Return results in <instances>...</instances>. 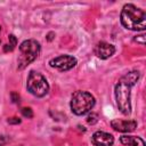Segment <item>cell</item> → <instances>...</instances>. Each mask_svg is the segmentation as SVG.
I'll return each mask as SVG.
<instances>
[{"instance_id":"obj_5","label":"cell","mask_w":146,"mask_h":146,"mask_svg":"<svg viewBox=\"0 0 146 146\" xmlns=\"http://www.w3.org/2000/svg\"><path fill=\"white\" fill-rule=\"evenodd\" d=\"M26 88L32 95H34L36 97H43L49 91L48 81L41 73L35 72V71L30 72V74L27 76Z\"/></svg>"},{"instance_id":"obj_8","label":"cell","mask_w":146,"mask_h":146,"mask_svg":"<svg viewBox=\"0 0 146 146\" xmlns=\"http://www.w3.org/2000/svg\"><path fill=\"white\" fill-rule=\"evenodd\" d=\"M91 141L95 146H113L114 137L105 131H96L91 137Z\"/></svg>"},{"instance_id":"obj_16","label":"cell","mask_w":146,"mask_h":146,"mask_svg":"<svg viewBox=\"0 0 146 146\" xmlns=\"http://www.w3.org/2000/svg\"><path fill=\"white\" fill-rule=\"evenodd\" d=\"M87 121H88V123H91V124L96 123V122H97V115H96V114H91V115H89L88 119H87Z\"/></svg>"},{"instance_id":"obj_4","label":"cell","mask_w":146,"mask_h":146,"mask_svg":"<svg viewBox=\"0 0 146 146\" xmlns=\"http://www.w3.org/2000/svg\"><path fill=\"white\" fill-rule=\"evenodd\" d=\"M70 106L75 115H84L95 106V97L88 91H75L71 98Z\"/></svg>"},{"instance_id":"obj_6","label":"cell","mask_w":146,"mask_h":146,"mask_svg":"<svg viewBox=\"0 0 146 146\" xmlns=\"http://www.w3.org/2000/svg\"><path fill=\"white\" fill-rule=\"evenodd\" d=\"M49 65L54 68H57L60 72H64V71H68L73 68L76 65V58L70 55H62V56L50 59Z\"/></svg>"},{"instance_id":"obj_1","label":"cell","mask_w":146,"mask_h":146,"mask_svg":"<svg viewBox=\"0 0 146 146\" xmlns=\"http://www.w3.org/2000/svg\"><path fill=\"white\" fill-rule=\"evenodd\" d=\"M138 79H139V72L131 71L124 74L115 86L114 94H115L116 105L120 112L124 115H128L131 112V103H130L131 88L136 84Z\"/></svg>"},{"instance_id":"obj_18","label":"cell","mask_w":146,"mask_h":146,"mask_svg":"<svg viewBox=\"0 0 146 146\" xmlns=\"http://www.w3.org/2000/svg\"><path fill=\"white\" fill-rule=\"evenodd\" d=\"M51 35H52V33H49V34H48V40H49V41L52 39V36H51Z\"/></svg>"},{"instance_id":"obj_2","label":"cell","mask_w":146,"mask_h":146,"mask_svg":"<svg viewBox=\"0 0 146 146\" xmlns=\"http://www.w3.org/2000/svg\"><path fill=\"white\" fill-rule=\"evenodd\" d=\"M121 24L123 27L131 31H144L146 29V14L143 9L132 3L123 6L120 15Z\"/></svg>"},{"instance_id":"obj_14","label":"cell","mask_w":146,"mask_h":146,"mask_svg":"<svg viewBox=\"0 0 146 146\" xmlns=\"http://www.w3.org/2000/svg\"><path fill=\"white\" fill-rule=\"evenodd\" d=\"M7 122H8L9 124H19V123L22 122V120H21L19 117L13 116V117H9V119L7 120Z\"/></svg>"},{"instance_id":"obj_12","label":"cell","mask_w":146,"mask_h":146,"mask_svg":"<svg viewBox=\"0 0 146 146\" xmlns=\"http://www.w3.org/2000/svg\"><path fill=\"white\" fill-rule=\"evenodd\" d=\"M133 41L137 42V43H140L141 46L145 44V34H140V35H137L133 38Z\"/></svg>"},{"instance_id":"obj_19","label":"cell","mask_w":146,"mask_h":146,"mask_svg":"<svg viewBox=\"0 0 146 146\" xmlns=\"http://www.w3.org/2000/svg\"><path fill=\"white\" fill-rule=\"evenodd\" d=\"M0 32H1V26H0Z\"/></svg>"},{"instance_id":"obj_20","label":"cell","mask_w":146,"mask_h":146,"mask_svg":"<svg viewBox=\"0 0 146 146\" xmlns=\"http://www.w3.org/2000/svg\"><path fill=\"white\" fill-rule=\"evenodd\" d=\"M0 42H1V40H0Z\"/></svg>"},{"instance_id":"obj_17","label":"cell","mask_w":146,"mask_h":146,"mask_svg":"<svg viewBox=\"0 0 146 146\" xmlns=\"http://www.w3.org/2000/svg\"><path fill=\"white\" fill-rule=\"evenodd\" d=\"M6 141H7V140H6V138H5L3 136H1V135H0V146H3V145L6 144Z\"/></svg>"},{"instance_id":"obj_13","label":"cell","mask_w":146,"mask_h":146,"mask_svg":"<svg viewBox=\"0 0 146 146\" xmlns=\"http://www.w3.org/2000/svg\"><path fill=\"white\" fill-rule=\"evenodd\" d=\"M10 98H11L13 103H15V104H18V103H19V99H21L19 95H18L17 92H15V91H13V92L10 94Z\"/></svg>"},{"instance_id":"obj_11","label":"cell","mask_w":146,"mask_h":146,"mask_svg":"<svg viewBox=\"0 0 146 146\" xmlns=\"http://www.w3.org/2000/svg\"><path fill=\"white\" fill-rule=\"evenodd\" d=\"M21 112H22L23 116H25V117H27V119L33 117V111H32L30 107H23V108L21 110Z\"/></svg>"},{"instance_id":"obj_15","label":"cell","mask_w":146,"mask_h":146,"mask_svg":"<svg viewBox=\"0 0 146 146\" xmlns=\"http://www.w3.org/2000/svg\"><path fill=\"white\" fill-rule=\"evenodd\" d=\"M8 39H9V43H8V44H10L13 48H15V46L17 44V39H16V36H15L14 34H10V35L8 36Z\"/></svg>"},{"instance_id":"obj_7","label":"cell","mask_w":146,"mask_h":146,"mask_svg":"<svg viewBox=\"0 0 146 146\" xmlns=\"http://www.w3.org/2000/svg\"><path fill=\"white\" fill-rule=\"evenodd\" d=\"M111 127L120 132H131L137 128V122L135 120H121L115 119L111 121Z\"/></svg>"},{"instance_id":"obj_10","label":"cell","mask_w":146,"mask_h":146,"mask_svg":"<svg viewBox=\"0 0 146 146\" xmlns=\"http://www.w3.org/2000/svg\"><path fill=\"white\" fill-rule=\"evenodd\" d=\"M121 144L123 145H128V146H145V143L141 138L139 137H135V136H122L120 138Z\"/></svg>"},{"instance_id":"obj_3","label":"cell","mask_w":146,"mask_h":146,"mask_svg":"<svg viewBox=\"0 0 146 146\" xmlns=\"http://www.w3.org/2000/svg\"><path fill=\"white\" fill-rule=\"evenodd\" d=\"M19 51H21V55H19L18 60H17L18 62V68L23 70L38 58V56L41 51V46L36 40L29 39V40H25L21 43Z\"/></svg>"},{"instance_id":"obj_9","label":"cell","mask_w":146,"mask_h":146,"mask_svg":"<svg viewBox=\"0 0 146 146\" xmlns=\"http://www.w3.org/2000/svg\"><path fill=\"white\" fill-rule=\"evenodd\" d=\"M115 52V47L111 43H107V42H98L95 47V54L97 57L102 58V59H107L110 58L111 56H113Z\"/></svg>"}]
</instances>
